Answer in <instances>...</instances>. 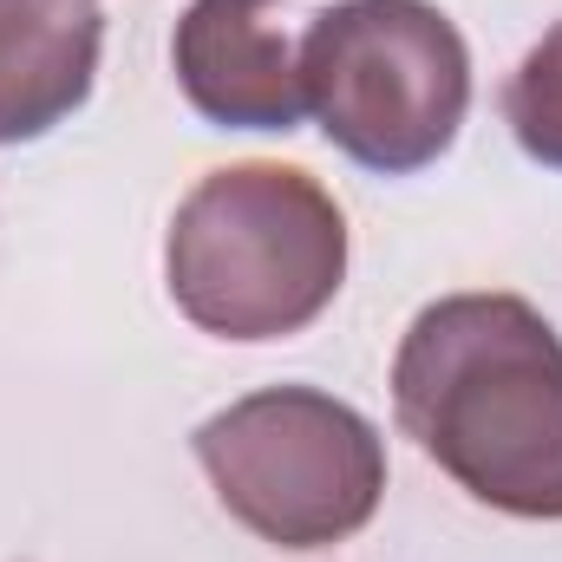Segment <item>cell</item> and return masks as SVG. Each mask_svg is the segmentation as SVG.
Wrapping results in <instances>:
<instances>
[{"mask_svg":"<svg viewBox=\"0 0 562 562\" xmlns=\"http://www.w3.org/2000/svg\"><path fill=\"white\" fill-rule=\"evenodd\" d=\"M393 406L477 504L562 517V340L524 294L431 301L400 340Z\"/></svg>","mask_w":562,"mask_h":562,"instance_id":"1","label":"cell"},{"mask_svg":"<svg viewBox=\"0 0 562 562\" xmlns=\"http://www.w3.org/2000/svg\"><path fill=\"white\" fill-rule=\"evenodd\" d=\"M170 301L216 340H281L347 281V216L294 164L210 170L170 223Z\"/></svg>","mask_w":562,"mask_h":562,"instance_id":"2","label":"cell"},{"mask_svg":"<svg viewBox=\"0 0 562 562\" xmlns=\"http://www.w3.org/2000/svg\"><path fill=\"white\" fill-rule=\"evenodd\" d=\"M301 86L327 144L380 177H413L464 125L471 53L431 0H340L307 20Z\"/></svg>","mask_w":562,"mask_h":562,"instance_id":"3","label":"cell"},{"mask_svg":"<svg viewBox=\"0 0 562 562\" xmlns=\"http://www.w3.org/2000/svg\"><path fill=\"white\" fill-rule=\"evenodd\" d=\"M196 464L223 510L276 550L347 543L386 497V445L373 419L314 386H269L203 419Z\"/></svg>","mask_w":562,"mask_h":562,"instance_id":"4","label":"cell"},{"mask_svg":"<svg viewBox=\"0 0 562 562\" xmlns=\"http://www.w3.org/2000/svg\"><path fill=\"white\" fill-rule=\"evenodd\" d=\"M301 0H190L170 40L183 99L229 132H294L307 119L301 86Z\"/></svg>","mask_w":562,"mask_h":562,"instance_id":"5","label":"cell"},{"mask_svg":"<svg viewBox=\"0 0 562 562\" xmlns=\"http://www.w3.org/2000/svg\"><path fill=\"white\" fill-rule=\"evenodd\" d=\"M105 13L92 0H0V144L46 138L92 92Z\"/></svg>","mask_w":562,"mask_h":562,"instance_id":"6","label":"cell"},{"mask_svg":"<svg viewBox=\"0 0 562 562\" xmlns=\"http://www.w3.org/2000/svg\"><path fill=\"white\" fill-rule=\"evenodd\" d=\"M504 119H510L517 144H524L537 164L562 170V26H550V33L524 53V66L510 72V86H504Z\"/></svg>","mask_w":562,"mask_h":562,"instance_id":"7","label":"cell"}]
</instances>
